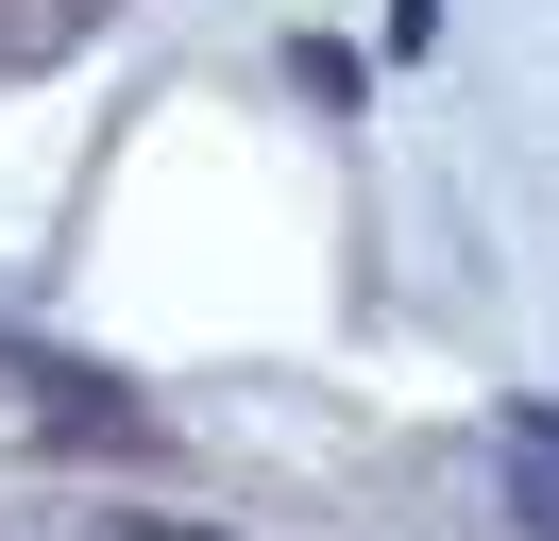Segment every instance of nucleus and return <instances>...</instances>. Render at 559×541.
<instances>
[{
    "mask_svg": "<svg viewBox=\"0 0 559 541\" xmlns=\"http://www.w3.org/2000/svg\"><path fill=\"white\" fill-rule=\"evenodd\" d=\"M509 457H525V491H543V541H559V423H543V406L509 423Z\"/></svg>",
    "mask_w": 559,
    "mask_h": 541,
    "instance_id": "obj_1",
    "label": "nucleus"
}]
</instances>
